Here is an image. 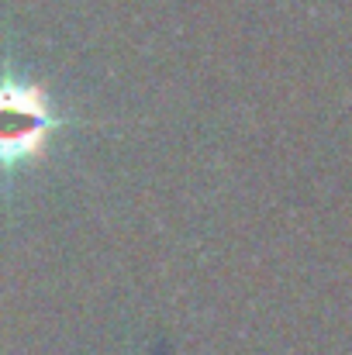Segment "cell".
<instances>
[{"label": "cell", "instance_id": "1", "mask_svg": "<svg viewBox=\"0 0 352 355\" xmlns=\"http://www.w3.org/2000/svg\"><path fill=\"white\" fill-rule=\"evenodd\" d=\"M56 128L59 118L45 87L0 80V166L45 155Z\"/></svg>", "mask_w": 352, "mask_h": 355}]
</instances>
